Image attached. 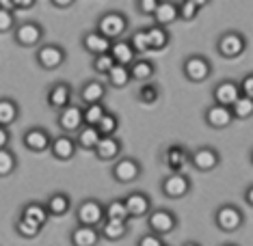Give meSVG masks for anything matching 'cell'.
<instances>
[{"label":"cell","instance_id":"45","mask_svg":"<svg viewBox=\"0 0 253 246\" xmlns=\"http://www.w3.org/2000/svg\"><path fill=\"white\" fill-rule=\"evenodd\" d=\"M156 7H158V0H139L136 2V9H139L141 15H147V18H154L156 13Z\"/></svg>","mask_w":253,"mask_h":246},{"label":"cell","instance_id":"10","mask_svg":"<svg viewBox=\"0 0 253 246\" xmlns=\"http://www.w3.org/2000/svg\"><path fill=\"white\" fill-rule=\"evenodd\" d=\"M160 190H163V194L169 199H184L188 192H191V179H188L184 173H169L163 179Z\"/></svg>","mask_w":253,"mask_h":246},{"label":"cell","instance_id":"44","mask_svg":"<svg viewBox=\"0 0 253 246\" xmlns=\"http://www.w3.org/2000/svg\"><path fill=\"white\" fill-rule=\"evenodd\" d=\"M15 13L13 11H2L0 9V35H7V33L15 31Z\"/></svg>","mask_w":253,"mask_h":246},{"label":"cell","instance_id":"24","mask_svg":"<svg viewBox=\"0 0 253 246\" xmlns=\"http://www.w3.org/2000/svg\"><path fill=\"white\" fill-rule=\"evenodd\" d=\"M111 45L113 41H108L106 37H102L97 31H89L83 35V48L87 50L89 54L100 56V54H108L111 52Z\"/></svg>","mask_w":253,"mask_h":246},{"label":"cell","instance_id":"48","mask_svg":"<svg viewBox=\"0 0 253 246\" xmlns=\"http://www.w3.org/2000/svg\"><path fill=\"white\" fill-rule=\"evenodd\" d=\"M9 141H11V132L7 128H0V149H7Z\"/></svg>","mask_w":253,"mask_h":246},{"label":"cell","instance_id":"8","mask_svg":"<svg viewBox=\"0 0 253 246\" xmlns=\"http://www.w3.org/2000/svg\"><path fill=\"white\" fill-rule=\"evenodd\" d=\"M141 173H143V167H141L139 160H134V158L115 160V164L111 169V175L117 184H132V181L139 179Z\"/></svg>","mask_w":253,"mask_h":246},{"label":"cell","instance_id":"18","mask_svg":"<svg viewBox=\"0 0 253 246\" xmlns=\"http://www.w3.org/2000/svg\"><path fill=\"white\" fill-rule=\"evenodd\" d=\"M76 151H78L76 141H74L70 134H59L52 139V142H50V153H52V158H56L59 162L72 160L76 156Z\"/></svg>","mask_w":253,"mask_h":246},{"label":"cell","instance_id":"22","mask_svg":"<svg viewBox=\"0 0 253 246\" xmlns=\"http://www.w3.org/2000/svg\"><path fill=\"white\" fill-rule=\"evenodd\" d=\"M191 162V153L182 145H171L165 151V164L169 167L171 173H182V169Z\"/></svg>","mask_w":253,"mask_h":246},{"label":"cell","instance_id":"9","mask_svg":"<svg viewBox=\"0 0 253 246\" xmlns=\"http://www.w3.org/2000/svg\"><path fill=\"white\" fill-rule=\"evenodd\" d=\"M214 222H216V227L221 229V231L232 233V231H238V229L245 225V214L236 208V205L225 203V205H221V208L216 210Z\"/></svg>","mask_w":253,"mask_h":246},{"label":"cell","instance_id":"16","mask_svg":"<svg viewBox=\"0 0 253 246\" xmlns=\"http://www.w3.org/2000/svg\"><path fill=\"white\" fill-rule=\"evenodd\" d=\"M56 123H59V128L63 130V134L78 132V130L84 125V121H83V106H76V104L67 106L65 110L59 112Z\"/></svg>","mask_w":253,"mask_h":246},{"label":"cell","instance_id":"31","mask_svg":"<svg viewBox=\"0 0 253 246\" xmlns=\"http://www.w3.org/2000/svg\"><path fill=\"white\" fill-rule=\"evenodd\" d=\"M20 218L31 220V222H35V225L43 227L45 222L50 220V216H48V211H45V205H43V203L31 201V203H26L24 208H22V211H20Z\"/></svg>","mask_w":253,"mask_h":246},{"label":"cell","instance_id":"21","mask_svg":"<svg viewBox=\"0 0 253 246\" xmlns=\"http://www.w3.org/2000/svg\"><path fill=\"white\" fill-rule=\"evenodd\" d=\"M100 229L97 227H84V225H76L70 233V242L72 246H97L100 244Z\"/></svg>","mask_w":253,"mask_h":246},{"label":"cell","instance_id":"52","mask_svg":"<svg viewBox=\"0 0 253 246\" xmlns=\"http://www.w3.org/2000/svg\"><path fill=\"white\" fill-rule=\"evenodd\" d=\"M245 201H247V203H249L251 208H253V184H251L249 188H247V192H245Z\"/></svg>","mask_w":253,"mask_h":246},{"label":"cell","instance_id":"40","mask_svg":"<svg viewBox=\"0 0 253 246\" xmlns=\"http://www.w3.org/2000/svg\"><path fill=\"white\" fill-rule=\"evenodd\" d=\"M95 128H97V132H100L102 136H115L117 134V130H119V117L117 114H113V112H106Z\"/></svg>","mask_w":253,"mask_h":246},{"label":"cell","instance_id":"51","mask_svg":"<svg viewBox=\"0 0 253 246\" xmlns=\"http://www.w3.org/2000/svg\"><path fill=\"white\" fill-rule=\"evenodd\" d=\"M0 9L2 11H13L15 13V0H0Z\"/></svg>","mask_w":253,"mask_h":246},{"label":"cell","instance_id":"36","mask_svg":"<svg viewBox=\"0 0 253 246\" xmlns=\"http://www.w3.org/2000/svg\"><path fill=\"white\" fill-rule=\"evenodd\" d=\"M229 110H232V114H234V121H236V119H238V121L251 119V117H253V100L240 95L238 100L234 102V106L229 108Z\"/></svg>","mask_w":253,"mask_h":246},{"label":"cell","instance_id":"37","mask_svg":"<svg viewBox=\"0 0 253 246\" xmlns=\"http://www.w3.org/2000/svg\"><path fill=\"white\" fill-rule=\"evenodd\" d=\"M108 110L104 104H91V106H83V121L84 125H91V128H95L97 123L102 121V117H104Z\"/></svg>","mask_w":253,"mask_h":246},{"label":"cell","instance_id":"46","mask_svg":"<svg viewBox=\"0 0 253 246\" xmlns=\"http://www.w3.org/2000/svg\"><path fill=\"white\" fill-rule=\"evenodd\" d=\"M238 87H240V95L253 100V73H247V76L238 82Z\"/></svg>","mask_w":253,"mask_h":246},{"label":"cell","instance_id":"4","mask_svg":"<svg viewBox=\"0 0 253 246\" xmlns=\"http://www.w3.org/2000/svg\"><path fill=\"white\" fill-rule=\"evenodd\" d=\"M182 71H184V78L191 80V82H204L212 73V63L204 54H191L184 59Z\"/></svg>","mask_w":253,"mask_h":246},{"label":"cell","instance_id":"12","mask_svg":"<svg viewBox=\"0 0 253 246\" xmlns=\"http://www.w3.org/2000/svg\"><path fill=\"white\" fill-rule=\"evenodd\" d=\"M218 162H221V156H218V151L210 145L199 147V149H195L191 153V164L199 173H210V171H214L218 167Z\"/></svg>","mask_w":253,"mask_h":246},{"label":"cell","instance_id":"15","mask_svg":"<svg viewBox=\"0 0 253 246\" xmlns=\"http://www.w3.org/2000/svg\"><path fill=\"white\" fill-rule=\"evenodd\" d=\"M108 93V87L102 80H87V82L80 87V102H83V106H91V104H104V97Z\"/></svg>","mask_w":253,"mask_h":246},{"label":"cell","instance_id":"50","mask_svg":"<svg viewBox=\"0 0 253 246\" xmlns=\"http://www.w3.org/2000/svg\"><path fill=\"white\" fill-rule=\"evenodd\" d=\"M50 4L52 7H56V9H70V7H74V0H50Z\"/></svg>","mask_w":253,"mask_h":246},{"label":"cell","instance_id":"6","mask_svg":"<svg viewBox=\"0 0 253 246\" xmlns=\"http://www.w3.org/2000/svg\"><path fill=\"white\" fill-rule=\"evenodd\" d=\"M76 220L84 227H100L104 222V203L97 199H84L76 208Z\"/></svg>","mask_w":253,"mask_h":246},{"label":"cell","instance_id":"13","mask_svg":"<svg viewBox=\"0 0 253 246\" xmlns=\"http://www.w3.org/2000/svg\"><path fill=\"white\" fill-rule=\"evenodd\" d=\"M72 95L74 91L67 82H54L52 87L48 89V93H45V102H48L50 108H54V110H65L67 106H72Z\"/></svg>","mask_w":253,"mask_h":246},{"label":"cell","instance_id":"53","mask_svg":"<svg viewBox=\"0 0 253 246\" xmlns=\"http://www.w3.org/2000/svg\"><path fill=\"white\" fill-rule=\"evenodd\" d=\"M184 246H201V244H197V242H184Z\"/></svg>","mask_w":253,"mask_h":246},{"label":"cell","instance_id":"49","mask_svg":"<svg viewBox=\"0 0 253 246\" xmlns=\"http://www.w3.org/2000/svg\"><path fill=\"white\" fill-rule=\"evenodd\" d=\"M35 7V0H15V11H28Z\"/></svg>","mask_w":253,"mask_h":246},{"label":"cell","instance_id":"54","mask_svg":"<svg viewBox=\"0 0 253 246\" xmlns=\"http://www.w3.org/2000/svg\"><path fill=\"white\" fill-rule=\"evenodd\" d=\"M251 164H253V151H251Z\"/></svg>","mask_w":253,"mask_h":246},{"label":"cell","instance_id":"28","mask_svg":"<svg viewBox=\"0 0 253 246\" xmlns=\"http://www.w3.org/2000/svg\"><path fill=\"white\" fill-rule=\"evenodd\" d=\"M74 141H76V147L83 151H95L97 142L102 141V134L97 132V128H91V125H83V128L76 132L74 136Z\"/></svg>","mask_w":253,"mask_h":246},{"label":"cell","instance_id":"2","mask_svg":"<svg viewBox=\"0 0 253 246\" xmlns=\"http://www.w3.org/2000/svg\"><path fill=\"white\" fill-rule=\"evenodd\" d=\"M247 50V39L245 35H240L238 31H227L223 33L221 37H218L216 41V52L218 56H223V59H238V56H243Z\"/></svg>","mask_w":253,"mask_h":246},{"label":"cell","instance_id":"27","mask_svg":"<svg viewBox=\"0 0 253 246\" xmlns=\"http://www.w3.org/2000/svg\"><path fill=\"white\" fill-rule=\"evenodd\" d=\"M130 71V80H136V82H152V78L156 76V65H154L149 59H136L132 65L128 67Z\"/></svg>","mask_w":253,"mask_h":246},{"label":"cell","instance_id":"25","mask_svg":"<svg viewBox=\"0 0 253 246\" xmlns=\"http://www.w3.org/2000/svg\"><path fill=\"white\" fill-rule=\"evenodd\" d=\"M177 20H180L177 18V2H173V0H158L156 13H154V24L167 28Z\"/></svg>","mask_w":253,"mask_h":246},{"label":"cell","instance_id":"30","mask_svg":"<svg viewBox=\"0 0 253 246\" xmlns=\"http://www.w3.org/2000/svg\"><path fill=\"white\" fill-rule=\"evenodd\" d=\"M147 33V43H149V52H158V50H165L171 41V35H169V28H163V26H149L145 28Z\"/></svg>","mask_w":253,"mask_h":246},{"label":"cell","instance_id":"11","mask_svg":"<svg viewBox=\"0 0 253 246\" xmlns=\"http://www.w3.org/2000/svg\"><path fill=\"white\" fill-rule=\"evenodd\" d=\"M22 142L28 151L33 153H43V151H50V142H52V136L45 128H28L24 136H22Z\"/></svg>","mask_w":253,"mask_h":246},{"label":"cell","instance_id":"3","mask_svg":"<svg viewBox=\"0 0 253 246\" xmlns=\"http://www.w3.org/2000/svg\"><path fill=\"white\" fill-rule=\"evenodd\" d=\"M65 48L59 43H42L37 48V52H35V61H37V65L42 67V70L45 71H54V70H59V67L65 63Z\"/></svg>","mask_w":253,"mask_h":246},{"label":"cell","instance_id":"33","mask_svg":"<svg viewBox=\"0 0 253 246\" xmlns=\"http://www.w3.org/2000/svg\"><path fill=\"white\" fill-rule=\"evenodd\" d=\"M104 220H115V222H128L130 214L126 210L124 199H113V201L104 203Z\"/></svg>","mask_w":253,"mask_h":246},{"label":"cell","instance_id":"47","mask_svg":"<svg viewBox=\"0 0 253 246\" xmlns=\"http://www.w3.org/2000/svg\"><path fill=\"white\" fill-rule=\"evenodd\" d=\"M136 246H165V242L156 233H143L139 238V242H136Z\"/></svg>","mask_w":253,"mask_h":246},{"label":"cell","instance_id":"14","mask_svg":"<svg viewBox=\"0 0 253 246\" xmlns=\"http://www.w3.org/2000/svg\"><path fill=\"white\" fill-rule=\"evenodd\" d=\"M212 97H214V104L232 108L234 102L240 97V87L236 80H221L214 89H212Z\"/></svg>","mask_w":253,"mask_h":246},{"label":"cell","instance_id":"42","mask_svg":"<svg viewBox=\"0 0 253 246\" xmlns=\"http://www.w3.org/2000/svg\"><path fill=\"white\" fill-rule=\"evenodd\" d=\"M128 41L132 43V48H134L136 56L149 52V43H147V33H145V28H139V31H134Z\"/></svg>","mask_w":253,"mask_h":246},{"label":"cell","instance_id":"34","mask_svg":"<svg viewBox=\"0 0 253 246\" xmlns=\"http://www.w3.org/2000/svg\"><path fill=\"white\" fill-rule=\"evenodd\" d=\"M106 82H108V87H113V89H126V87H128V84L132 82L128 67L115 65L113 70L106 73Z\"/></svg>","mask_w":253,"mask_h":246},{"label":"cell","instance_id":"35","mask_svg":"<svg viewBox=\"0 0 253 246\" xmlns=\"http://www.w3.org/2000/svg\"><path fill=\"white\" fill-rule=\"evenodd\" d=\"M201 7H206L204 0H182V2H177V18L184 22H191L199 15Z\"/></svg>","mask_w":253,"mask_h":246},{"label":"cell","instance_id":"29","mask_svg":"<svg viewBox=\"0 0 253 246\" xmlns=\"http://www.w3.org/2000/svg\"><path fill=\"white\" fill-rule=\"evenodd\" d=\"M20 119V106L11 97H0V128H11Z\"/></svg>","mask_w":253,"mask_h":246},{"label":"cell","instance_id":"41","mask_svg":"<svg viewBox=\"0 0 253 246\" xmlns=\"http://www.w3.org/2000/svg\"><path fill=\"white\" fill-rule=\"evenodd\" d=\"M15 231H18V236H22V238L33 240V238H37L39 233H42V227L35 225V222H31V220L18 218L15 220Z\"/></svg>","mask_w":253,"mask_h":246},{"label":"cell","instance_id":"26","mask_svg":"<svg viewBox=\"0 0 253 246\" xmlns=\"http://www.w3.org/2000/svg\"><path fill=\"white\" fill-rule=\"evenodd\" d=\"M45 205V211H48V216H54V218H61V216H65L67 211L72 208V197L65 192H54L48 197V201L43 203Z\"/></svg>","mask_w":253,"mask_h":246},{"label":"cell","instance_id":"1","mask_svg":"<svg viewBox=\"0 0 253 246\" xmlns=\"http://www.w3.org/2000/svg\"><path fill=\"white\" fill-rule=\"evenodd\" d=\"M95 31L102 37H106L108 41H119L126 33H128V18L122 11H106L97 18Z\"/></svg>","mask_w":253,"mask_h":246},{"label":"cell","instance_id":"39","mask_svg":"<svg viewBox=\"0 0 253 246\" xmlns=\"http://www.w3.org/2000/svg\"><path fill=\"white\" fill-rule=\"evenodd\" d=\"M158 100H160V89H158L156 82L141 84V89H139V102H141V104L152 106V104H156Z\"/></svg>","mask_w":253,"mask_h":246},{"label":"cell","instance_id":"7","mask_svg":"<svg viewBox=\"0 0 253 246\" xmlns=\"http://www.w3.org/2000/svg\"><path fill=\"white\" fill-rule=\"evenodd\" d=\"M13 39L15 43L22 48H39L43 39V26L39 22H20L13 31Z\"/></svg>","mask_w":253,"mask_h":246},{"label":"cell","instance_id":"5","mask_svg":"<svg viewBox=\"0 0 253 246\" xmlns=\"http://www.w3.org/2000/svg\"><path fill=\"white\" fill-rule=\"evenodd\" d=\"M147 227H149V233H156L160 238L169 236L177 227V216L171 210H165V208L152 210L147 214Z\"/></svg>","mask_w":253,"mask_h":246},{"label":"cell","instance_id":"23","mask_svg":"<svg viewBox=\"0 0 253 246\" xmlns=\"http://www.w3.org/2000/svg\"><path fill=\"white\" fill-rule=\"evenodd\" d=\"M113 56L115 65H124V67H130L132 63H134L139 56H136L134 48H132V43L128 41V39H119V41H113L111 45V52H108Z\"/></svg>","mask_w":253,"mask_h":246},{"label":"cell","instance_id":"32","mask_svg":"<svg viewBox=\"0 0 253 246\" xmlns=\"http://www.w3.org/2000/svg\"><path fill=\"white\" fill-rule=\"evenodd\" d=\"M100 236L108 240V242H117L128 236V222H115V220H104L100 227Z\"/></svg>","mask_w":253,"mask_h":246},{"label":"cell","instance_id":"43","mask_svg":"<svg viewBox=\"0 0 253 246\" xmlns=\"http://www.w3.org/2000/svg\"><path fill=\"white\" fill-rule=\"evenodd\" d=\"M115 67V61L111 54H100V56H93V71L95 73H102V76H106L108 71H111Z\"/></svg>","mask_w":253,"mask_h":246},{"label":"cell","instance_id":"19","mask_svg":"<svg viewBox=\"0 0 253 246\" xmlns=\"http://www.w3.org/2000/svg\"><path fill=\"white\" fill-rule=\"evenodd\" d=\"M93 153L100 162H115V160H119V153H122V141L117 136H102Z\"/></svg>","mask_w":253,"mask_h":246},{"label":"cell","instance_id":"20","mask_svg":"<svg viewBox=\"0 0 253 246\" xmlns=\"http://www.w3.org/2000/svg\"><path fill=\"white\" fill-rule=\"evenodd\" d=\"M204 121L210 125L212 130H225L227 125L234 123V114L229 108L225 106H218V104H212L208 110L204 114Z\"/></svg>","mask_w":253,"mask_h":246},{"label":"cell","instance_id":"55","mask_svg":"<svg viewBox=\"0 0 253 246\" xmlns=\"http://www.w3.org/2000/svg\"><path fill=\"white\" fill-rule=\"evenodd\" d=\"M223 246H236V244H223Z\"/></svg>","mask_w":253,"mask_h":246},{"label":"cell","instance_id":"17","mask_svg":"<svg viewBox=\"0 0 253 246\" xmlns=\"http://www.w3.org/2000/svg\"><path fill=\"white\" fill-rule=\"evenodd\" d=\"M124 203H126L130 218H141V216H147L152 211V199H149V194L141 190H134L128 197H124Z\"/></svg>","mask_w":253,"mask_h":246},{"label":"cell","instance_id":"38","mask_svg":"<svg viewBox=\"0 0 253 246\" xmlns=\"http://www.w3.org/2000/svg\"><path fill=\"white\" fill-rule=\"evenodd\" d=\"M15 169H18V158H15V153L9 149H0V177H9L15 173Z\"/></svg>","mask_w":253,"mask_h":246}]
</instances>
